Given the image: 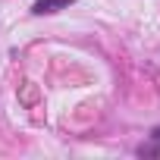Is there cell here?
Listing matches in <instances>:
<instances>
[{"label":"cell","instance_id":"1","mask_svg":"<svg viewBox=\"0 0 160 160\" xmlns=\"http://www.w3.org/2000/svg\"><path fill=\"white\" fill-rule=\"evenodd\" d=\"M75 0H35L32 3V13L35 16H50V13H60V10H69Z\"/></svg>","mask_w":160,"mask_h":160},{"label":"cell","instance_id":"2","mask_svg":"<svg viewBox=\"0 0 160 160\" xmlns=\"http://www.w3.org/2000/svg\"><path fill=\"white\" fill-rule=\"evenodd\" d=\"M138 157H160V141L151 138V144H138Z\"/></svg>","mask_w":160,"mask_h":160},{"label":"cell","instance_id":"3","mask_svg":"<svg viewBox=\"0 0 160 160\" xmlns=\"http://www.w3.org/2000/svg\"><path fill=\"white\" fill-rule=\"evenodd\" d=\"M151 138H154V141H160V126H157V129H151Z\"/></svg>","mask_w":160,"mask_h":160}]
</instances>
